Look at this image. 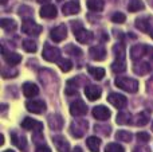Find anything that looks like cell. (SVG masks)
I'll list each match as a JSON object with an SVG mask.
<instances>
[{
	"mask_svg": "<svg viewBox=\"0 0 153 152\" xmlns=\"http://www.w3.org/2000/svg\"><path fill=\"white\" fill-rule=\"evenodd\" d=\"M111 20H113L114 23H124V22L126 20V18H125V15L122 12H116L111 16Z\"/></svg>",
	"mask_w": 153,
	"mask_h": 152,
	"instance_id": "d590c367",
	"label": "cell"
},
{
	"mask_svg": "<svg viewBox=\"0 0 153 152\" xmlns=\"http://www.w3.org/2000/svg\"><path fill=\"white\" fill-rule=\"evenodd\" d=\"M116 85L120 89L129 93H136L138 90V81L134 78H129V77H118L116 80Z\"/></svg>",
	"mask_w": 153,
	"mask_h": 152,
	"instance_id": "6da1fadb",
	"label": "cell"
},
{
	"mask_svg": "<svg viewBox=\"0 0 153 152\" xmlns=\"http://www.w3.org/2000/svg\"><path fill=\"white\" fill-rule=\"evenodd\" d=\"M134 152H151V150L145 145H138V147L134 148Z\"/></svg>",
	"mask_w": 153,
	"mask_h": 152,
	"instance_id": "f35d334b",
	"label": "cell"
},
{
	"mask_svg": "<svg viewBox=\"0 0 153 152\" xmlns=\"http://www.w3.org/2000/svg\"><path fill=\"white\" fill-rule=\"evenodd\" d=\"M128 10H129L130 12H137V11H140V10H144V4L140 0H132V1L128 4Z\"/></svg>",
	"mask_w": 153,
	"mask_h": 152,
	"instance_id": "1f68e13d",
	"label": "cell"
},
{
	"mask_svg": "<svg viewBox=\"0 0 153 152\" xmlns=\"http://www.w3.org/2000/svg\"><path fill=\"white\" fill-rule=\"evenodd\" d=\"M73 31H74V35H75V39L78 40L79 43H89L90 40L93 39V34L87 30H85L83 27L81 26L79 22H73Z\"/></svg>",
	"mask_w": 153,
	"mask_h": 152,
	"instance_id": "7a4b0ae2",
	"label": "cell"
},
{
	"mask_svg": "<svg viewBox=\"0 0 153 152\" xmlns=\"http://www.w3.org/2000/svg\"><path fill=\"white\" fill-rule=\"evenodd\" d=\"M151 19L149 18H140L136 20V27L143 32H149L151 31Z\"/></svg>",
	"mask_w": 153,
	"mask_h": 152,
	"instance_id": "cb8c5ba5",
	"label": "cell"
},
{
	"mask_svg": "<svg viewBox=\"0 0 153 152\" xmlns=\"http://www.w3.org/2000/svg\"><path fill=\"white\" fill-rule=\"evenodd\" d=\"M133 70H134V73L138 75H145L146 73L151 72V67H149V65L145 63V62H140V63H134Z\"/></svg>",
	"mask_w": 153,
	"mask_h": 152,
	"instance_id": "484cf974",
	"label": "cell"
},
{
	"mask_svg": "<svg viewBox=\"0 0 153 152\" xmlns=\"http://www.w3.org/2000/svg\"><path fill=\"white\" fill-rule=\"evenodd\" d=\"M58 11H56V7L53 4H46L40 8V16L46 19H53L56 16Z\"/></svg>",
	"mask_w": 153,
	"mask_h": 152,
	"instance_id": "ac0fdd59",
	"label": "cell"
},
{
	"mask_svg": "<svg viewBox=\"0 0 153 152\" xmlns=\"http://www.w3.org/2000/svg\"><path fill=\"white\" fill-rule=\"evenodd\" d=\"M95 131H103V135H109V133H110V132H109V131H110V128L106 129V128H101V127H97V125H95Z\"/></svg>",
	"mask_w": 153,
	"mask_h": 152,
	"instance_id": "60d3db41",
	"label": "cell"
},
{
	"mask_svg": "<svg viewBox=\"0 0 153 152\" xmlns=\"http://www.w3.org/2000/svg\"><path fill=\"white\" fill-rule=\"evenodd\" d=\"M67 50H69L71 54H74V55H75V54H76V55H81V54H82L81 50H79V48H76V47H74L73 45H69V46H67Z\"/></svg>",
	"mask_w": 153,
	"mask_h": 152,
	"instance_id": "74e56055",
	"label": "cell"
},
{
	"mask_svg": "<svg viewBox=\"0 0 153 152\" xmlns=\"http://www.w3.org/2000/svg\"><path fill=\"white\" fill-rule=\"evenodd\" d=\"M87 127H89V124H87L86 120H75L74 123L70 125V132H71V135L74 137L81 139V137H83V135L86 133Z\"/></svg>",
	"mask_w": 153,
	"mask_h": 152,
	"instance_id": "3957f363",
	"label": "cell"
},
{
	"mask_svg": "<svg viewBox=\"0 0 153 152\" xmlns=\"http://www.w3.org/2000/svg\"><path fill=\"white\" fill-rule=\"evenodd\" d=\"M89 53H90V57L93 59H95V61H103L106 57V50L102 46H93Z\"/></svg>",
	"mask_w": 153,
	"mask_h": 152,
	"instance_id": "e0dca14e",
	"label": "cell"
},
{
	"mask_svg": "<svg viewBox=\"0 0 153 152\" xmlns=\"http://www.w3.org/2000/svg\"><path fill=\"white\" fill-rule=\"evenodd\" d=\"M22 128L27 129V131H36V132H40L43 129V124L39 123V121L34 120V118H30V117H26L23 121H22Z\"/></svg>",
	"mask_w": 153,
	"mask_h": 152,
	"instance_id": "30bf717a",
	"label": "cell"
},
{
	"mask_svg": "<svg viewBox=\"0 0 153 152\" xmlns=\"http://www.w3.org/2000/svg\"><path fill=\"white\" fill-rule=\"evenodd\" d=\"M0 3H1V4H5V3H7V0H0Z\"/></svg>",
	"mask_w": 153,
	"mask_h": 152,
	"instance_id": "f6af8a7d",
	"label": "cell"
},
{
	"mask_svg": "<svg viewBox=\"0 0 153 152\" xmlns=\"http://www.w3.org/2000/svg\"><path fill=\"white\" fill-rule=\"evenodd\" d=\"M145 53H148V46L145 45H136L130 48V58L132 59H140L145 55Z\"/></svg>",
	"mask_w": 153,
	"mask_h": 152,
	"instance_id": "2e32d148",
	"label": "cell"
},
{
	"mask_svg": "<svg viewBox=\"0 0 153 152\" xmlns=\"http://www.w3.org/2000/svg\"><path fill=\"white\" fill-rule=\"evenodd\" d=\"M3 57H4V61L7 62L8 65H11V66H15V65H18V63H20V61H22V57L19 55V54H16V53H7V51L3 48Z\"/></svg>",
	"mask_w": 153,
	"mask_h": 152,
	"instance_id": "d6986e66",
	"label": "cell"
},
{
	"mask_svg": "<svg viewBox=\"0 0 153 152\" xmlns=\"http://www.w3.org/2000/svg\"><path fill=\"white\" fill-rule=\"evenodd\" d=\"M50 37L54 42H62L65 38L67 37V28L65 24H61V26L55 27V28L51 30L50 32Z\"/></svg>",
	"mask_w": 153,
	"mask_h": 152,
	"instance_id": "9c48e42d",
	"label": "cell"
},
{
	"mask_svg": "<svg viewBox=\"0 0 153 152\" xmlns=\"http://www.w3.org/2000/svg\"><path fill=\"white\" fill-rule=\"evenodd\" d=\"M149 120H151V113L146 112V110H144V112H140L134 117V125L144 127V125H146V124L149 123Z\"/></svg>",
	"mask_w": 153,
	"mask_h": 152,
	"instance_id": "44dd1931",
	"label": "cell"
},
{
	"mask_svg": "<svg viewBox=\"0 0 153 152\" xmlns=\"http://www.w3.org/2000/svg\"><path fill=\"white\" fill-rule=\"evenodd\" d=\"M87 147L91 152H100V147H101V140L95 136H90L86 142Z\"/></svg>",
	"mask_w": 153,
	"mask_h": 152,
	"instance_id": "d4e9b609",
	"label": "cell"
},
{
	"mask_svg": "<svg viewBox=\"0 0 153 152\" xmlns=\"http://www.w3.org/2000/svg\"><path fill=\"white\" fill-rule=\"evenodd\" d=\"M47 1H50V0H38V3H47Z\"/></svg>",
	"mask_w": 153,
	"mask_h": 152,
	"instance_id": "ee69618b",
	"label": "cell"
},
{
	"mask_svg": "<svg viewBox=\"0 0 153 152\" xmlns=\"http://www.w3.org/2000/svg\"><path fill=\"white\" fill-rule=\"evenodd\" d=\"M103 5H105L103 0H87V7H89V10L95 11V12L102 11L103 10Z\"/></svg>",
	"mask_w": 153,
	"mask_h": 152,
	"instance_id": "4316f807",
	"label": "cell"
},
{
	"mask_svg": "<svg viewBox=\"0 0 153 152\" xmlns=\"http://www.w3.org/2000/svg\"><path fill=\"white\" fill-rule=\"evenodd\" d=\"M4 152H13V151H11V150H7V151H4Z\"/></svg>",
	"mask_w": 153,
	"mask_h": 152,
	"instance_id": "bcb514c9",
	"label": "cell"
},
{
	"mask_svg": "<svg viewBox=\"0 0 153 152\" xmlns=\"http://www.w3.org/2000/svg\"><path fill=\"white\" fill-rule=\"evenodd\" d=\"M148 55H149V58L153 61V47H148Z\"/></svg>",
	"mask_w": 153,
	"mask_h": 152,
	"instance_id": "b9f144b4",
	"label": "cell"
},
{
	"mask_svg": "<svg viewBox=\"0 0 153 152\" xmlns=\"http://www.w3.org/2000/svg\"><path fill=\"white\" fill-rule=\"evenodd\" d=\"M105 152H125V150L117 143H110V144L106 145Z\"/></svg>",
	"mask_w": 153,
	"mask_h": 152,
	"instance_id": "e575fe53",
	"label": "cell"
},
{
	"mask_svg": "<svg viewBox=\"0 0 153 152\" xmlns=\"http://www.w3.org/2000/svg\"><path fill=\"white\" fill-rule=\"evenodd\" d=\"M87 112V107L86 104H85L82 100H75L74 102H71V105H70V113H71L73 116H83L86 115Z\"/></svg>",
	"mask_w": 153,
	"mask_h": 152,
	"instance_id": "ba28073f",
	"label": "cell"
},
{
	"mask_svg": "<svg viewBox=\"0 0 153 152\" xmlns=\"http://www.w3.org/2000/svg\"><path fill=\"white\" fill-rule=\"evenodd\" d=\"M53 143H54V145H55V148L58 152H69V150H70L69 142H67L63 136H54Z\"/></svg>",
	"mask_w": 153,
	"mask_h": 152,
	"instance_id": "4fadbf2b",
	"label": "cell"
},
{
	"mask_svg": "<svg viewBox=\"0 0 153 152\" xmlns=\"http://www.w3.org/2000/svg\"><path fill=\"white\" fill-rule=\"evenodd\" d=\"M89 73L95 78V80H102L105 77V70L102 67H94V66H90L89 67Z\"/></svg>",
	"mask_w": 153,
	"mask_h": 152,
	"instance_id": "f1b7e54d",
	"label": "cell"
},
{
	"mask_svg": "<svg viewBox=\"0 0 153 152\" xmlns=\"http://www.w3.org/2000/svg\"><path fill=\"white\" fill-rule=\"evenodd\" d=\"M73 152H82V150H81V148H79V147H75L74 150H73Z\"/></svg>",
	"mask_w": 153,
	"mask_h": 152,
	"instance_id": "7bdbcfd3",
	"label": "cell"
},
{
	"mask_svg": "<svg viewBox=\"0 0 153 152\" xmlns=\"http://www.w3.org/2000/svg\"><path fill=\"white\" fill-rule=\"evenodd\" d=\"M47 121H48V127H50L53 131H61L62 127H63V118H62V116L58 115V113L50 115Z\"/></svg>",
	"mask_w": 153,
	"mask_h": 152,
	"instance_id": "7c38bea8",
	"label": "cell"
},
{
	"mask_svg": "<svg viewBox=\"0 0 153 152\" xmlns=\"http://www.w3.org/2000/svg\"><path fill=\"white\" fill-rule=\"evenodd\" d=\"M129 121H130V113L121 110L118 113V116H117V123L121 124V125H125V124H129Z\"/></svg>",
	"mask_w": 153,
	"mask_h": 152,
	"instance_id": "4dcf8cb0",
	"label": "cell"
},
{
	"mask_svg": "<svg viewBox=\"0 0 153 152\" xmlns=\"http://www.w3.org/2000/svg\"><path fill=\"white\" fill-rule=\"evenodd\" d=\"M22 31L27 35H32V37H36L42 32V27L38 23H35L32 19H26L22 24Z\"/></svg>",
	"mask_w": 153,
	"mask_h": 152,
	"instance_id": "277c9868",
	"label": "cell"
},
{
	"mask_svg": "<svg viewBox=\"0 0 153 152\" xmlns=\"http://www.w3.org/2000/svg\"><path fill=\"white\" fill-rule=\"evenodd\" d=\"M151 37L153 38V30H152V32H151Z\"/></svg>",
	"mask_w": 153,
	"mask_h": 152,
	"instance_id": "7dc6e473",
	"label": "cell"
},
{
	"mask_svg": "<svg viewBox=\"0 0 153 152\" xmlns=\"http://www.w3.org/2000/svg\"><path fill=\"white\" fill-rule=\"evenodd\" d=\"M116 139L118 142H124V143H129L132 140V133L128 131H118L116 133Z\"/></svg>",
	"mask_w": 153,
	"mask_h": 152,
	"instance_id": "f546056e",
	"label": "cell"
},
{
	"mask_svg": "<svg viewBox=\"0 0 153 152\" xmlns=\"http://www.w3.org/2000/svg\"><path fill=\"white\" fill-rule=\"evenodd\" d=\"M110 110L108 109L106 107H103V105H100V107H95L94 109H93V116H94L97 120H108L109 117H110Z\"/></svg>",
	"mask_w": 153,
	"mask_h": 152,
	"instance_id": "5bb4252c",
	"label": "cell"
},
{
	"mask_svg": "<svg viewBox=\"0 0 153 152\" xmlns=\"http://www.w3.org/2000/svg\"><path fill=\"white\" fill-rule=\"evenodd\" d=\"M126 69V62H125V57H116V62L111 65V70L114 73H122Z\"/></svg>",
	"mask_w": 153,
	"mask_h": 152,
	"instance_id": "603a6c76",
	"label": "cell"
},
{
	"mask_svg": "<svg viewBox=\"0 0 153 152\" xmlns=\"http://www.w3.org/2000/svg\"><path fill=\"white\" fill-rule=\"evenodd\" d=\"M152 131H153V123H152Z\"/></svg>",
	"mask_w": 153,
	"mask_h": 152,
	"instance_id": "c3c4849f",
	"label": "cell"
},
{
	"mask_svg": "<svg viewBox=\"0 0 153 152\" xmlns=\"http://www.w3.org/2000/svg\"><path fill=\"white\" fill-rule=\"evenodd\" d=\"M108 101L110 102L113 107H116L117 109H122V108H125L128 104L126 97L122 96V94H118V93H110L108 97Z\"/></svg>",
	"mask_w": 153,
	"mask_h": 152,
	"instance_id": "52a82bcc",
	"label": "cell"
},
{
	"mask_svg": "<svg viewBox=\"0 0 153 152\" xmlns=\"http://www.w3.org/2000/svg\"><path fill=\"white\" fill-rule=\"evenodd\" d=\"M11 139H12V143L19 148V150H26L27 142H26V137H24V136L16 133V132H12V135H11Z\"/></svg>",
	"mask_w": 153,
	"mask_h": 152,
	"instance_id": "7402d4cb",
	"label": "cell"
},
{
	"mask_svg": "<svg viewBox=\"0 0 153 152\" xmlns=\"http://www.w3.org/2000/svg\"><path fill=\"white\" fill-rule=\"evenodd\" d=\"M101 94H102V90H101V88H98V86L90 85V86H87V88H85V96H86L87 100H90V101L98 100L101 97Z\"/></svg>",
	"mask_w": 153,
	"mask_h": 152,
	"instance_id": "9a60e30c",
	"label": "cell"
},
{
	"mask_svg": "<svg viewBox=\"0 0 153 152\" xmlns=\"http://www.w3.org/2000/svg\"><path fill=\"white\" fill-rule=\"evenodd\" d=\"M137 140L140 143H146L151 140V136H149V133H146V132H138L137 133Z\"/></svg>",
	"mask_w": 153,
	"mask_h": 152,
	"instance_id": "8d00e7d4",
	"label": "cell"
},
{
	"mask_svg": "<svg viewBox=\"0 0 153 152\" xmlns=\"http://www.w3.org/2000/svg\"><path fill=\"white\" fill-rule=\"evenodd\" d=\"M79 10H81V5H79V1L78 0H71V1H67L63 4V7H62V12H63V15H75V13L79 12Z\"/></svg>",
	"mask_w": 153,
	"mask_h": 152,
	"instance_id": "8fae6325",
	"label": "cell"
},
{
	"mask_svg": "<svg viewBox=\"0 0 153 152\" xmlns=\"http://www.w3.org/2000/svg\"><path fill=\"white\" fill-rule=\"evenodd\" d=\"M39 93V89H38V86L35 85V83L32 82H26L23 85V94L26 97H28V98H31V97L36 96V94Z\"/></svg>",
	"mask_w": 153,
	"mask_h": 152,
	"instance_id": "ffe728a7",
	"label": "cell"
},
{
	"mask_svg": "<svg viewBox=\"0 0 153 152\" xmlns=\"http://www.w3.org/2000/svg\"><path fill=\"white\" fill-rule=\"evenodd\" d=\"M58 65H59V67H61L62 72H66V73L70 72V70H71V67H73L71 61H69V59H59Z\"/></svg>",
	"mask_w": 153,
	"mask_h": 152,
	"instance_id": "836d02e7",
	"label": "cell"
},
{
	"mask_svg": "<svg viewBox=\"0 0 153 152\" xmlns=\"http://www.w3.org/2000/svg\"><path fill=\"white\" fill-rule=\"evenodd\" d=\"M35 152H51V150L48 147H46V145H39Z\"/></svg>",
	"mask_w": 153,
	"mask_h": 152,
	"instance_id": "ab89813d",
	"label": "cell"
},
{
	"mask_svg": "<svg viewBox=\"0 0 153 152\" xmlns=\"http://www.w3.org/2000/svg\"><path fill=\"white\" fill-rule=\"evenodd\" d=\"M26 108L28 112L35 113V115H40L46 110V104L42 100H30L26 104Z\"/></svg>",
	"mask_w": 153,
	"mask_h": 152,
	"instance_id": "8992f818",
	"label": "cell"
},
{
	"mask_svg": "<svg viewBox=\"0 0 153 152\" xmlns=\"http://www.w3.org/2000/svg\"><path fill=\"white\" fill-rule=\"evenodd\" d=\"M42 55H43V58L48 62H58L59 57H61V53H59V48L54 47V46H50V45H45Z\"/></svg>",
	"mask_w": 153,
	"mask_h": 152,
	"instance_id": "5b68a950",
	"label": "cell"
},
{
	"mask_svg": "<svg viewBox=\"0 0 153 152\" xmlns=\"http://www.w3.org/2000/svg\"><path fill=\"white\" fill-rule=\"evenodd\" d=\"M23 48L27 51V53H35L36 48H38V46L32 39H26L23 42Z\"/></svg>",
	"mask_w": 153,
	"mask_h": 152,
	"instance_id": "d6a6232c",
	"label": "cell"
},
{
	"mask_svg": "<svg viewBox=\"0 0 153 152\" xmlns=\"http://www.w3.org/2000/svg\"><path fill=\"white\" fill-rule=\"evenodd\" d=\"M0 26L5 31H13L16 28V22L12 20V19H1L0 20Z\"/></svg>",
	"mask_w": 153,
	"mask_h": 152,
	"instance_id": "83f0119b",
	"label": "cell"
}]
</instances>
